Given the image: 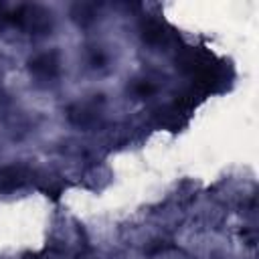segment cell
Masks as SVG:
<instances>
[{
	"label": "cell",
	"instance_id": "1",
	"mask_svg": "<svg viewBox=\"0 0 259 259\" xmlns=\"http://www.w3.org/2000/svg\"><path fill=\"white\" fill-rule=\"evenodd\" d=\"M28 69L36 79L49 81V79H55L59 73V59L55 53H42L28 63Z\"/></svg>",
	"mask_w": 259,
	"mask_h": 259
},
{
	"label": "cell",
	"instance_id": "2",
	"mask_svg": "<svg viewBox=\"0 0 259 259\" xmlns=\"http://www.w3.org/2000/svg\"><path fill=\"white\" fill-rule=\"evenodd\" d=\"M101 95L99 99H93V101H83V103H77L69 109V119L75 123V125H81V127H87L91 123L97 121V115H99V103H101Z\"/></svg>",
	"mask_w": 259,
	"mask_h": 259
},
{
	"label": "cell",
	"instance_id": "3",
	"mask_svg": "<svg viewBox=\"0 0 259 259\" xmlns=\"http://www.w3.org/2000/svg\"><path fill=\"white\" fill-rule=\"evenodd\" d=\"M22 178H24L22 168H16V166L2 168L0 170V188H16V186H20Z\"/></svg>",
	"mask_w": 259,
	"mask_h": 259
},
{
	"label": "cell",
	"instance_id": "4",
	"mask_svg": "<svg viewBox=\"0 0 259 259\" xmlns=\"http://www.w3.org/2000/svg\"><path fill=\"white\" fill-rule=\"evenodd\" d=\"M130 89H132L134 95H138V97H146V95H150V93L156 91V85L152 83V79H138V81L132 83Z\"/></svg>",
	"mask_w": 259,
	"mask_h": 259
}]
</instances>
